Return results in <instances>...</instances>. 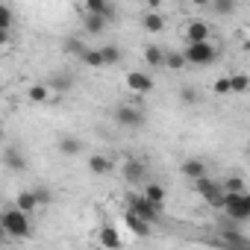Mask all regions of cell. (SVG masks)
<instances>
[{
    "label": "cell",
    "mask_w": 250,
    "mask_h": 250,
    "mask_svg": "<svg viewBox=\"0 0 250 250\" xmlns=\"http://www.w3.org/2000/svg\"><path fill=\"white\" fill-rule=\"evenodd\" d=\"M0 227L9 232L12 241H15V238H30V235H33V221H30V215L21 212L18 206H9V209L0 212Z\"/></svg>",
    "instance_id": "obj_1"
},
{
    "label": "cell",
    "mask_w": 250,
    "mask_h": 250,
    "mask_svg": "<svg viewBox=\"0 0 250 250\" xmlns=\"http://www.w3.org/2000/svg\"><path fill=\"white\" fill-rule=\"evenodd\" d=\"M221 209L227 212L229 221L244 224V221H250V194L247 191H224L221 194Z\"/></svg>",
    "instance_id": "obj_2"
},
{
    "label": "cell",
    "mask_w": 250,
    "mask_h": 250,
    "mask_svg": "<svg viewBox=\"0 0 250 250\" xmlns=\"http://www.w3.org/2000/svg\"><path fill=\"white\" fill-rule=\"evenodd\" d=\"M183 56H186V65L209 68V65L218 62V47H215L212 42H191V44H186Z\"/></svg>",
    "instance_id": "obj_3"
},
{
    "label": "cell",
    "mask_w": 250,
    "mask_h": 250,
    "mask_svg": "<svg viewBox=\"0 0 250 250\" xmlns=\"http://www.w3.org/2000/svg\"><path fill=\"white\" fill-rule=\"evenodd\" d=\"M127 209L136 212L139 218H145L147 224H159V218H162V206L150 203V200H147L145 194H139V191H133V194L127 197Z\"/></svg>",
    "instance_id": "obj_4"
},
{
    "label": "cell",
    "mask_w": 250,
    "mask_h": 250,
    "mask_svg": "<svg viewBox=\"0 0 250 250\" xmlns=\"http://www.w3.org/2000/svg\"><path fill=\"white\" fill-rule=\"evenodd\" d=\"M115 124L124 130H142L145 127V112L139 106L121 103V106H115Z\"/></svg>",
    "instance_id": "obj_5"
},
{
    "label": "cell",
    "mask_w": 250,
    "mask_h": 250,
    "mask_svg": "<svg viewBox=\"0 0 250 250\" xmlns=\"http://www.w3.org/2000/svg\"><path fill=\"white\" fill-rule=\"evenodd\" d=\"M194 183V191L209 203V206H215V209H221V186L215 183V180H209V174H203V177H197V180H191Z\"/></svg>",
    "instance_id": "obj_6"
},
{
    "label": "cell",
    "mask_w": 250,
    "mask_h": 250,
    "mask_svg": "<svg viewBox=\"0 0 250 250\" xmlns=\"http://www.w3.org/2000/svg\"><path fill=\"white\" fill-rule=\"evenodd\" d=\"M127 88L133 94H150L156 88V80L147 74V71H130L127 74Z\"/></svg>",
    "instance_id": "obj_7"
},
{
    "label": "cell",
    "mask_w": 250,
    "mask_h": 250,
    "mask_svg": "<svg viewBox=\"0 0 250 250\" xmlns=\"http://www.w3.org/2000/svg\"><path fill=\"white\" fill-rule=\"evenodd\" d=\"M124 180L133 183V186L145 183V180H147V165H145L139 156H127V162H124Z\"/></svg>",
    "instance_id": "obj_8"
},
{
    "label": "cell",
    "mask_w": 250,
    "mask_h": 250,
    "mask_svg": "<svg viewBox=\"0 0 250 250\" xmlns=\"http://www.w3.org/2000/svg\"><path fill=\"white\" fill-rule=\"evenodd\" d=\"M124 227H127L133 235H139V238H150L153 235V224H147L145 218H139L136 212H124Z\"/></svg>",
    "instance_id": "obj_9"
},
{
    "label": "cell",
    "mask_w": 250,
    "mask_h": 250,
    "mask_svg": "<svg viewBox=\"0 0 250 250\" xmlns=\"http://www.w3.org/2000/svg\"><path fill=\"white\" fill-rule=\"evenodd\" d=\"M186 44H191V42H209L212 39V27L206 24V21H200V18H194V21H188L186 24Z\"/></svg>",
    "instance_id": "obj_10"
},
{
    "label": "cell",
    "mask_w": 250,
    "mask_h": 250,
    "mask_svg": "<svg viewBox=\"0 0 250 250\" xmlns=\"http://www.w3.org/2000/svg\"><path fill=\"white\" fill-rule=\"evenodd\" d=\"M0 162H3L12 174H24V171H27V156H24L21 147H6L3 156H0Z\"/></svg>",
    "instance_id": "obj_11"
},
{
    "label": "cell",
    "mask_w": 250,
    "mask_h": 250,
    "mask_svg": "<svg viewBox=\"0 0 250 250\" xmlns=\"http://www.w3.org/2000/svg\"><path fill=\"white\" fill-rule=\"evenodd\" d=\"M218 244H224V247H247V244H250V238H247L244 232H238V229H235V221H229V227L224 224Z\"/></svg>",
    "instance_id": "obj_12"
},
{
    "label": "cell",
    "mask_w": 250,
    "mask_h": 250,
    "mask_svg": "<svg viewBox=\"0 0 250 250\" xmlns=\"http://www.w3.org/2000/svg\"><path fill=\"white\" fill-rule=\"evenodd\" d=\"M56 150H59L65 159H74V156H80V153L85 150V145H83V139H77V136H59Z\"/></svg>",
    "instance_id": "obj_13"
},
{
    "label": "cell",
    "mask_w": 250,
    "mask_h": 250,
    "mask_svg": "<svg viewBox=\"0 0 250 250\" xmlns=\"http://www.w3.org/2000/svg\"><path fill=\"white\" fill-rule=\"evenodd\" d=\"M142 27H145V33L159 36V33L165 30V15H159V9H147V12L142 15Z\"/></svg>",
    "instance_id": "obj_14"
},
{
    "label": "cell",
    "mask_w": 250,
    "mask_h": 250,
    "mask_svg": "<svg viewBox=\"0 0 250 250\" xmlns=\"http://www.w3.org/2000/svg\"><path fill=\"white\" fill-rule=\"evenodd\" d=\"M88 171H91L94 177L112 174V156H106V153H91V156H88Z\"/></svg>",
    "instance_id": "obj_15"
},
{
    "label": "cell",
    "mask_w": 250,
    "mask_h": 250,
    "mask_svg": "<svg viewBox=\"0 0 250 250\" xmlns=\"http://www.w3.org/2000/svg\"><path fill=\"white\" fill-rule=\"evenodd\" d=\"M83 12H94V15H103L106 21L115 18V6L109 0H83Z\"/></svg>",
    "instance_id": "obj_16"
},
{
    "label": "cell",
    "mask_w": 250,
    "mask_h": 250,
    "mask_svg": "<svg viewBox=\"0 0 250 250\" xmlns=\"http://www.w3.org/2000/svg\"><path fill=\"white\" fill-rule=\"evenodd\" d=\"M180 171H183V177H186V180H197V177H203V174H206V162H203V159H197V156H188V159L180 165Z\"/></svg>",
    "instance_id": "obj_17"
},
{
    "label": "cell",
    "mask_w": 250,
    "mask_h": 250,
    "mask_svg": "<svg viewBox=\"0 0 250 250\" xmlns=\"http://www.w3.org/2000/svg\"><path fill=\"white\" fill-rule=\"evenodd\" d=\"M150 203H156V206H162L165 203V197H168V191H165V186L162 183H156V180H145V191H142Z\"/></svg>",
    "instance_id": "obj_18"
},
{
    "label": "cell",
    "mask_w": 250,
    "mask_h": 250,
    "mask_svg": "<svg viewBox=\"0 0 250 250\" xmlns=\"http://www.w3.org/2000/svg\"><path fill=\"white\" fill-rule=\"evenodd\" d=\"M47 88H50V91L65 94V91H71V88H74V77H71V74H62V71H56V74H50Z\"/></svg>",
    "instance_id": "obj_19"
},
{
    "label": "cell",
    "mask_w": 250,
    "mask_h": 250,
    "mask_svg": "<svg viewBox=\"0 0 250 250\" xmlns=\"http://www.w3.org/2000/svg\"><path fill=\"white\" fill-rule=\"evenodd\" d=\"M83 30H85L88 36H100V33L106 30V18H103V15H94V12H85V15H83Z\"/></svg>",
    "instance_id": "obj_20"
},
{
    "label": "cell",
    "mask_w": 250,
    "mask_h": 250,
    "mask_svg": "<svg viewBox=\"0 0 250 250\" xmlns=\"http://www.w3.org/2000/svg\"><path fill=\"white\" fill-rule=\"evenodd\" d=\"M15 206H18L21 212H27V215H33V212L39 209V200H36V194H33V188H24V191H18V194H15Z\"/></svg>",
    "instance_id": "obj_21"
},
{
    "label": "cell",
    "mask_w": 250,
    "mask_h": 250,
    "mask_svg": "<svg viewBox=\"0 0 250 250\" xmlns=\"http://www.w3.org/2000/svg\"><path fill=\"white\" fill-rule=\"evenodd\" d=\"M142 56H145L147 68H165V50H162V47H156V44H147Z\"/></svg>",
    "instance_id": "obj_22"
},
{
    "label": "cell",
    "mask_w": 250,
    "mask_h": 250,
    "mask_svg": "<svg viewBox=\"0 0 250 250\" xmlns=\"http://www.w3.org/2000/svg\"><path fill=\"white\" fill-rule=\"evenodd\" d=\"M80 62H85V68H106L103 65V56H100V47H85L83 53H80Z\"/></svg>",
    "instance_id": "obj_23"
},
{
    "label": "cell",
    "mask_w": 250,
    "mask_h": 250,
    "mask_svg": "<svg viewBox=\"0 0 250 250\" xmlns=\"http://www.w3.org/2000/svg\"><path fill=\"white\" fill-rule=\"evenodd\" d=\"M27 100H30V103H47V100H50V88H47V83H36V85H30V88H27Z\"/></svg>",
    "instance_id": "obj_24"
},
{
    "label": "cell",
    "mask_w": 250,
    "mask_h": 250,
    "mask_svg": "<svg viewBox=\"0 0 250 250\" xmlns=\"http://www.w3.org/2000/svg\"><path fill=\"white\" fill-rule=\"evenodd\" d=\"M62 50H65L68 56H77V59H80V53L85 50V42H83L80 36H65V42H62Z\"/></svg>",
    "instance_id": "obj_25"
},
{
    "label": "cell",
    "mask_w": 250,
    "mask_h": 250,
    "mask_svg": "<svg viewBox=\"0 0 250 250\" xmlns=\"http://www.w3.org/2000/svg\"><path fill=\"white\" fill-rule=\"evenodd\" d=\"M100 56H103V65H118L124 59V53H121L118 44H103L100 47Z\"/></svg>",
    "instance_id": "obj_26"
},
{
    "label": "cell",
    "mask_w": 250,
    "mask_h": 250,
    "mask_svg": "<svg viewBox=\"0 0 250 250\" xmlns=\"http://www.w3.org/2000/svg\"><path fill=\"white\" fill-rule=\"evenodd\" d=\"M97 241H100L103 247H121V235H118L115 227H103L100 235H97Z\"/></svg>",
    "instance_id": "obj_27"
},
{
    "label": "cell",
    "mask_w": 250,
    "mask_h": 250,
    "mask_svg": "<svg viewBox=\"0 0 250 250\" xmlns=\"http://www.w3.org/2000/svg\"><path fill=\"white\" fill-rule=\"evenodd\" d=\"M209 6H212L215 15H232V12L238 9L235 0H209Z\"/></svg>",
    "instance_id": "obj_28"
},
{
    "label": "cell",
    "mask_w": 250,
    "mask_h": 250,
    "mask_svg": "<svg viewBox=\"0 0 250 250\" xmlns=\"http://www.w3.org/2000/svg\"><path fill=\"white\" fill-rule=\"evenodd\" d=\"M247 88H250L247 74H232V77H229V94H244Z\"/></svg>",
    "instance_id": "obj_29"
},
{
    "label": "cell",
    "mask_w": 250,
    "mask_h": 250,
    "mask_svg": "<svg viewBox=\"0 0 250 250\" xmlns=\"http://www.w3.org/2000/svg\"><path fill=\"white\" fill-rule=\"evenodd\" d=\"M218 186H221V191H244V180H241L238 174H232V177H224Z\"/></svg>",
    "instance_id": "obj_30"
},
{
    "label": "cell",
    "mask_w": 250,
    "mask_h": 250,
    "mask_svg": "<svg viewBox=\"0 0 250 250\" xmlns=\"http://www.w3.org/2000/svg\"><path fill=\"white\" fill-rule=\"evenodd\" d=\"M33 194H36V200H39V209H44V206L53 203V191H50L47 186H33Z\"/></svg>",
    "instance_id": "obj_31"
},
{
    "label": "cell",
    "mask_w": 250,
    "mask_h": 250,
    "mask_svg": "<svg viewBox=\"0 0 250 250\" xmlns=\"http://www.w3.org/2000/svg\"><path fill=\"white\" fill-rule=\"evenodd\" d=\"M165 68H168V71H180V68H186V56H183L180 50L165 53Z\"/></svg>",
    "instance_id": "obj_32"
},
{
    "label": "cell",
    "mask_w": 250,
    "mask_h": 250,
    "mask_svg": "<svg viewBox=\"0 0 250 250\" xmlns=\"http://www.w3.org/2000/svg\"><path fill=\"white\" fill-rule=\"evenodd\" d=\"M12 24H15V12L6 3H0V30H12Z\"/></svg>",
    "instance_id": "obj_33"
},
{
    "label": "cell",
    "mask_w": 250,
    "mask_h": 250,
    "mask_svg": "<svg viewBox=\"0 0 250 250\" xmlns=\"http://www.w3.org/2000/svg\"><path fill=\"white\" fill-rule=\"evenodd\" d=\"M197 97H200V94H197V88H194V85H183V88H180V103L194 106V103H197Z\"/></svg>",
    "instance_id": "obj_34"
},
{
    "label": "cell",
    "mask_w": 250,
    "mask_h": 250,
    "mask_svg": "<svg viewBox=\"0 0 250 250\" xmlns=\"http://www.w3.org/2000/svg\"><path fill=\"white\" fill-rule=\"evenodd\" d=\"M212 91H215V94H229V77H218V80L212 83Z\"/></svg>",
    "instance_id": "obj_35"
},
{
    "label": "cell",
    "mask_w": 250,
    "mask_h": 250,
    "mask_svg": "<svg viewBox=\"0 0 250 250\" xmlns=\"http://www.w3.org/2000/svg\"><path fill=\"white\" fill-rule=\"evenodd\" d=\"M147 9H162V0H145Z\"/></svg>",
    "instance_id": "obj_36"
},
{
    "label": "cell",
    "mask_w": 250,
    "mask_h": 250,
    "mask_svg": "<svg viewBox=\"0 0 250 250\" xmlns=\"http://www.w3.org/2000/svg\"><path fill=\"white\" fill-rule=\"evenodd\" d=\"M6 241H12V238H9V232L3 227H0V244H6Z\"/></svg>",
    "instance_id": "obj_37"
},
{
    "label": "cell",
    "mask_w": 250,
    "mask_h": 250,
    "mask_svg": "<svg viewBox=\"0 0 250 250\" xmlns=\"http://www.w3.org/2000/svg\"><path fill=\"white\" fill-rule=\"evenodd\" d=\"M188 3H191V6H200V9H203V6H209V0H188Z\"/></svg>",
    "instance_id": "obj_38"
},
{
    "label": "cell",
    "mask_w": 250,
    "mask_h": 250,
    "mask_svg": "<svg viewBox=\"0 0 250 250\" xmlns=\"http://www.w3.org/2000/svg\"><path fill=\"white\" fill-rule=\"evenodd\" d=\"M0 50H3V44H0Z\"/></svg>",
    "instance_id": "obj_39"
}]
</instances>
